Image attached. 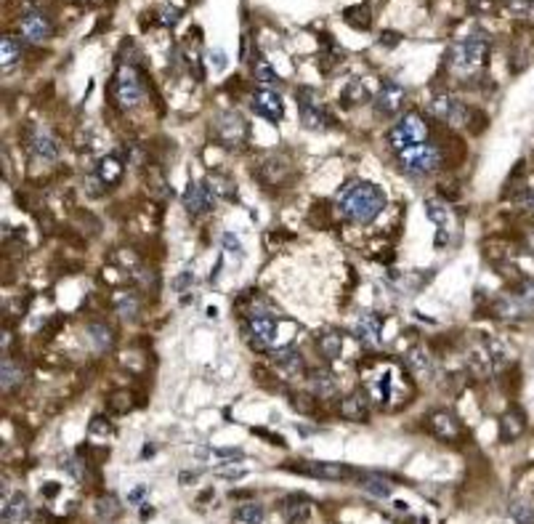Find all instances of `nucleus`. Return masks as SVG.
<instances>
[{
	"label": "nucleus",
	"mask_w": 534,
	"mask_h": 524,
	"mask_svg": "<svg viewBox=\"0 0 534 524\" xmlns=\"http://www.w3.org/2000/svg\"><path fill=\"white\" fill-rule=\"evenodd\" d=\"M338 208L340 213L346 215L348 221H356V224H370L373 218L383 213L386 208V192L370 184V181H351L340 197H338Z\"/></svg>",
	"instance_id": "nucleus-1"
},
{
	"label": "nucleus",
	"mask_w": 534,
	"mask_h": 524,
	"mask_svg": "<svg viewBox=\"0 0 534 524\" xmlns=\"http://www.w3.org/2000/svg\"><path fill=\"white\" fill-rule=\"evenodd\" d=\"M486 51H489V41L484 35H470L449 51V64L457 75H470L484 64Z\"/></svg>",
	"instance_id": "nucleus-2"
},
{
	"label": "nucleus",
	"mask_w": 534,
	"mask_h": 524,
	"mask_svg": "<svg viewBox=\"0 0 534 524\" xmlns=\"http://www.w3.org/2000/svg\"><path fill=\"white\" fill-rule=\"evenodd\" d=\"M441 152L431 144H414L399 155V171L407 176H428L439 171Z\"/></svg>",
	"instance_id": "nucleus-3"
},
{
	"label": "nucleus",
	"mask_w": 534,
	"mask_h": 524,
	"mask_svg": "<svg viewBox=\"0 0 534 524\" xmlns=\"http://www.w3.org/2000/svg\"><path fill=\"white\" fill-rule=\"evenodd\" d=\"M391 144L399 149L414 147V144H426L428 139V122L423 115H404L394 128H391Z\"/></svg>",
	"instance_id": "nucleus-4"
},
{
	"label": "nucleus",
	"mask_w": 534,
	"mask_h": 524,
	"mask_svg": "<svg viewBox=\"0 0 534 524\" xmlns=\"http://www.w3.org/2000/svg\"><path fill=\"white\" fill-rule=\"evenodd\" d=\"M404 386V378H396L394 367H380L370 381V394L380 407H396L399 404V389Z\"/></svg>",
	"instance_id": "nucleus-5"
},
{
	"label": "nucleus",
	"mask_w": 534,
	"mask_h": 524,
	"mask_svg": "<svg viewBox=\"0 0 534 524\" xmlns=\"http://www.w3.org/2000/svg\"><path fill=\"white\" fill-rule=\"evenodd\" d=\"M213 134H215V141H221L224 147L237 149L242 147L245 139H247V122H245V118L237 115V112H224V115H218V120H215Z\"/></svg>",
	"instance_id": "nucleus-6"
},
{
	"label": "nucleus",
	"mask_w": 534,
	"mask_h": 524,
	"mask_svg": "<svg viewBox=\"0 0 534 524\" xmlns=\"http://www.w3.org/2000/svg\"><path fill=\"white\" fill-rule=\"evenodd\" d=\"M117 101L120 107L134 109L144 101V88L138 83V72L134 69V64H122L120 72H117Z\"/></svg>",
	"instance_id": "nucleus-7"
},
{
	"label": "nucleus",
	"mask_w": 534,
	"mask_h": 524,
	"mask_svg": "<svg viewBox=\"0 0 534 524\" xmlns=\"http://www.w3.org/2000/svg\"><path fill=\"white\" fill-rule=\"evenodd\" d=\"M247 341L253 344L255 349H274L277 341H280V323L274 317H255L247 323V330H245Z\"/></svg>",
	"instance_id": "nucleus-8"
},
{
	"label": "nucleus",
	"mask_w": 534,
	"mask_h": 524,
	"mask_svg": "<svg viewBox=\"0 0 534 524\" xmlns=\"http://www.w3.org/2000/svg\"><path fill=\"white\" fill-rule=\"evenodd\" d=\"M184 211L189 215H205L210 213L215 208V194L208 189L205 181H189L187 189H184Z\"/></svg>",
	"instance_id": "nucleus-9"
},
{
	"label": "nucleus",
	"mask_w": 534,
	"mask_h": 524,
	"mask_svg": "<svg viewBox=\"0 0 534 524\" xmlns=\"http://www.w3.org/2000/svg\"><path fill=\"white\" fill-rule=\"evenodd\" d=\"M298 104H301V120L306 128L311 131H322V128H327V112L322 107V101L317 99V91H311V88H301V94H298Z\"/></svg>",
	"instance_id": "nucleus-10"
},
{
	"label": "nucleus",
	"mask_w": 534,
	"mask_h": 524,
	"mask_svg": "<svg viewBox=\"0 0 534 524\" xmlns=\"http://www.w3.org/2000/svg\"><path fill=\"white\" fill-rule=\"evenodd\" d=\"M250 107H253L261 118H266V120L280 122L282 118H284L282 96L277 94V88H271V85H261V88L255 91L253 99H250Z\"/></svg>",
	"instance_id": "nucleus-11"
},
{
	"label": "nucleus",
	"mask_w": 534,
	"mask_h": 524,
	"mask_svg": "<svg viewBox=\"0 0 534 524\" xmlns=\"http://www.w3.org/2000/svg\"><path fill=\"white\" fill-rule=\"evenodd\" d=\"M466 112H468V107L457 99V96L441 94L431 101V115H436L439 120L449 122V125H454V128L466 125V120H468Z\"/></svg>",
	"instance_id": "nucleus-12"
},
{
	"label": "nucleus",
	"mask_w": 534,
	"mask_h": 524,
	"mask_svg": "<svg viewBox=\"0 0 534 524\" xmlns=\"http://www.w3.org/2000/svg\"><path fill=\"white\" fill-rule=\"evenodd\" d=\"M24 141H27L29 155L43 162H54L59 160V155H62V144H59L48 131H43V128H32Z\"/></svg>",
	"instance_id": "nucleus-13"
},
{
	"label": "nucleus",
	"mask_w": 534,
	"mask_h": 524,
	"mask_svg": "<svg viewBox=\"0 0 534 524\" xmlns=\"http://www.w3.org/2000/svg\"><path fill=\"white\" fill-rule=\"evenodd\" d=\"M404 101H407L404 88H401L399 83L386 80L377 88V94H375V112L383 115V118H394V115L404 107Z\"/></svg>",
	"instance_id": "nucleus-14"
},
{
	"label": "nucleus",
	"mask_w": 534,
	"mask_h": 524,
	"mask_svg": "<svg viewBox=\"0 0 534 524\" xmlns=\"http://www.w3.org/2000/svg\"><path fill=\"white\" fill-rule=\"evenodd\" d=\"M22 35L32 45H41L51 38V22L43 11H27L22 16Z\"/></svg>",
	"instance_id": "nucleus-15"
},
{
	"label": "nucleus",
	"mask_w": 534,
	"mask_h": 524,
	"mask_svg": "<svg viewBox=\"0 0 534 524\" xmlns=\"http://www.w3.org/2000/svg\"><path fill=\"white\" fill-rule=\"evenodd\" d=\"M268 357H271V362L280 367L282 373H287V376H301L303 370H306V360H303V354L290 346V344H284V346H274V349L268 351Z\"/></svg>",
	"instance_id": "nucleus-16"
},
{
	"label": "nucleus",
	"mask_w": 534,
	"mask_h": 524,
	"mask_svg": "<svg viewBox=\"0 0 534 524\" xmlns=\"http://www.w3.org/2000/svg\"><path fill=\"white\" fill-rule=\"evenodd\" d=\"M258 174H261V178L271 181V184H284L293 176V162H290L287 155H266L264 162H261V168H258Z\"/></svg>",
	"instance_id": "nucleus-17"
},
{
	"label": "nucleus",
	"mask_w": 534,
	"mask_h": 524,
	"mask_svg": "<svg viewBox=\"0 0 534 524\" xmlns=\"http://www.w3.org/2000/svg\"><path fill=\"white\" fill-rule=\"evenodd\" d=\"M96 178L104 184V187H115L117 181L122 178V174H125V157L122 155H104V157H99V162H96Z\"/></svg>",
	"instance_id": "nucleus-18"
},
{
	"label": "nucleus",
	"mask_w": 534,
	"mask_h": 524,
	"mask_svg": "<svg viewBox=\"0 0 534 524\" xmlns=\"http://www.w3.org/2000/svg\"><path fill=\"white\" fill-rule=\"evenodd\" d=\"M428 429L433 431L439 439H447V442H452L460 437V423H457V418L452 413H447V410H433L431 416H428Z\"/></svg>",
	"instance_id": "nucleus-19"
},
{
	"label": "nucleus",
	"mask_w": 534,
	"mask_h": 524,
	"mask_svg": "<svg viewBox=\"0 0 534 524\" xmlns=\"http://www.w3.org/2000/svg\"><path fill=\"white\" fill-rule=\"evenodd\" d=\"M298 471H303L308 476H314V479H327V482H335V479H343L348 474L346 466H340V463H324V460H314V463H301V466H295Z\"/></svg>",
	"instance_id": "nucleus-20"
},
{
	"label": "nucleus",
	"mask_w": 534,
	"mask_h": 524,
	"mask_svg": "<svg viewBox=\"0 0 534 524\" xmlns=\"http://www.w3.org/2000/svg\"><path fill=\"white\" fill-rule=\"evenodd\" d=\"M354 336L364 346H377L380 344V320L375 314H361L354 325Z\"/></svg>",
	"instance_id": "nucleus-21"
},
{
	"label": "nucleus",
	"mask_w": 534,
	"mask_h": 524,
	"mask_svg": "<svg viewBox=\"0 0 534 524\" xmlns=\"http://www.w3.org/2000/svg\"><path fill=\"white\" fill-rule=\"evenodd\" d=\"M29 516V500L24 493H14V495L3 497V519L6 524H19Z\"/></svg>",
	"instance_id": "nucleus-22"
},
{
	"label": "nucleus",
	"mask_w": 534,
	"mask_h": 524,
	"mask_svg": "<svg viewBox=\"0 0 534 524\" xmlns=\"http://www.w3.org/2000/svg\"><path fill=\"white\" fill-rule=\"evenodd\" d=\"M370 413V404H367V397L361 391H351L340 399V416L348 418V420H364Z\"/></svg>",
	"instance_id": "nucleus-23"
},
{
	"label": "nucleus",
	"mask_w": 534,
	"mask_h": 524,
	"mask_svg": "<svg viewBox=\"0 0 534 524\" xmlns=\"http://www.w3.org/2000/svg\"><path fill=\"white\" fill-rule=\"evenodd\" d=\"M208 189L215 194V200H226V202H237V184L229 178V176L221 174H208L202 178Z\"/></svg>",
	"instance_id": "nucleus-24"
},
{
	"label": "nucleus",
	"mask_w": 534,
	"mask_h": 524,
	"mask_svg": "<svg viewBox=\"0 0 534 524\" xmlns=\"http://www.w3.org/2000/svg\"><path fill=\"white\" fill-rule=\"evenodd\" d=\"M404 360L410 364V370H414L420 378H433V373H436V364L431 360V354L426 349H420V346H412Z\"/></svg>",
	"instance_id": "nucleus-25"
},
{
	"label": "nucleus",
	"mask_w": 534,
	"mask_h": 524,
	"mask_svg": "<svg viewBox=\"0 0 534 524\" xmlns=\"http://www.w3.org/2000/svg\"><path fill=\"white\" fill-rule=\"evenodd\" d=\"M308 389H311V397H333L338 391V381L330 370H314L308 376Z\"/></svg>",
	"instance_id": "nucleus-26"
},
{
	"label": "nucleus",
	"mask_w": 534,
	"mask_h": 524,
	"mask_svg": "<svg viewBox=\"0 0 534 524\" xmlns=\"http://www.w3.org/2000/svg\"><path fill=\"white\" fill-rule=\"evenodd\" d=\"M22 381H24V370H22V364L11 360V357H6L3 360V370H0V386L6 394H11L14 389L22 386Z\"/></svg>",
	"instance_id": "nucleus-27"
},
{
	"label": "nucleus",
	"mask_w": 534,
	"mask_h": 524,
	"mask_svg": "<svg viewBox=\"0 0 534 524\" xmlns=\"http://www.w3.org/2000/svg\"><path fill=\"white\" fill-rule=\"evenodd\" d=\"M317 346H319L322 357L335 360L340 354V349H343V336L335 327H327V330H322L319 336H317Z\"/></svg>",
	"instance_id": "nucleus-28"
},
{
	"label": "nucleus",
	"mask_w": 534,
	"mask_h": 524,
	"mask_svg": "<svg viewBox=\"0 0 534 524\" xmlns=\"http://www.w3.org/2000/svg\"><path fill=\"white\" fill-rule=\"evenodd\" d=\"M524 429H526V418H524V413L521 410H507L505 416H503V426H500V431H503V439H519L521 434H524Z\"/></svg>",
	"instance_id": "nucleus-29"
},
{
	"label": "nucleus",
	"mask_w": 534,
	"mask_h": 524,
	"mask_svg": "<svg viewBox=\"0 0 534 524\" xmlns=\"http://www.w3.org/2000/svg\"><path fill=\"white\" fill-rule=\"evenodd\" d=\"M0 48H3V72H11V69L22 62V43L16 41L14 35H3V43H0Z\"/></svg>",
	"instance_id": "nucleus-30"
},
{
	"label": "nucleus",
	"mask_w": 534,
	"mask_h": 524,
	"mask_svg": "<svg viewBox=\"0 0 534 524\" xmlns=\"http://www.w3.org/2000/svg\"><path fill=\"white\" fill-rule=\"evenodd\" d=\"M494 311H497L500 317H505V320H519V317H524V314L529 311V306H526L519 296H505L494 304Z\"/></svg>",
	"instance_id": "nucleus-31"
},
{
	"label": "nucleus",
	"mask_w": 534,
	"mask_h": 524,
	"mask_svg": "<svg viewBox=\"0 0 534 524\" xmlns=\"http://www.w3.org/2000/svg\"><path fill=\"white\" fill-rule=\"evenodd\" d=\"M284 514L290 522H306L311 516V503L306 495H290L284 500Z\"/></svg>",
	"instance_id": "nucleus-32"
},
{
	"label": "nucleus",
	"mask_w": 534,
	"mask_h": 524,
	"mask_svg": "<svg viewBox=\"0 0 534 524\" xmlns=\"http://www.w3.org/2000/svg\"><path fill=\"white\" fill-rule=\"evenodd\" d=\"M343 19H346L351 27H356V29H370L373 27V8L367 6V3H359V6H351V8H346V14H343Z\"/></svg>",
	"instance_id": "nucleus-33"
},
{
	"label": "nucleus",
	"mask_w": 534,
	"mask_h": 524,
	"mask_svg": "<svg viewBox=\"0 0 534 524\" xmlns=\"http://www.w3.org/2000/svg\"><path fill=\"white\" fill-rule=\"evenodd\" d=\"M426 213H428V218L436 224V229L449 227V218H452V213H449L447 202L439 200V197H428L426 200Z\"/></svg>",
	"instance_id": "nucleus-34"
},
{
	"label": "nucleus",
	"mask_w": 534,
	"mask_h": 524,
	"mask_svg": "<svg viewBox=\"0 0 534 524\" xmlns=\"http://www.w3.org/2000/svg\"><path fill=\"white\" fill-rule=\"evenodd\" d=\"M423 288V277L417 274V271H399V274H394V290L401 293V296H412Z\"/></svg>",
	"instance_id": "nucleus-35"
},
{
	"label": "nucleus",
	"mask_w": 534,
	"mask_h": 524,
	"mask_svg": "<svg viewBox=\"0 0 534 524\" xmlns=\"http://www.w3.org/2000/svg\"><path fill=\"white\" fill-rule=\"evenodd\" d=\"M359 487L364 490V493H370L373 497H388L391 495V490H394L391 482H386L383 476H373V474H370V476H361Z\"/></svg>",
	"instance_id": "nucleus-36"
},
{
	"label": "nucleus",
	"mask_w": 534,
	"mask_h": 524,
	"mask_svg": "<svg viewBox=\"0 0 534 524\" xmlns=\"http://www.w3.org/2000/svg\"><path fill=\"white\" fill-rule=\"evenodd\" d=\"M88 336H91V344H94V349L96 351H107L109 346H112V330H109L107 325L104 323H94L91 327H88Z\"/></svg>",
	"instance_id": "nucleus-37"
},
{
	"label": "nucleus",
	"mask_w": 534,
	"mask_h": 524,
	"mask_svg": "<svg viewBox=\"0 0 534 524\" xmlns=\"http://www.w3.org/2000/svg\"><path fill=\"white\" fill-rule=\"evenodd\" d=\"M253 78L261 85H280V75L274 72V67L268 64L266 59H255L253 62Z\"/></svg>",
	"instance_id": "nucleus-38"
},
{
	"label": "nucleus",
	"mask_w": 534,
	"mask_h": 524,
	"mask_svg": "<svg viewBox=\"0 0 534 524\" xmlns=\"http://www.w3.org/2000/svg\"><path fill=\"white\" fill-rule=\"evenodd\" d=\"M242 524H264V506L261 503H242L237 514H234Z\"/></svg>",
	"instance_id": "nucleus-39"
},
{
	"label": "nucleus",
	"mask_w": 534,
	"mask_h": 524,
	"mask_svg": "<svg viewBox=\"0 0 534 524\" xmlns=\"http://www.w3.org/2000/svg\"><path fill=\"white\" fill-rule=\"evenodd\" d=\"M197 458H218V460H240L242 450L240 447H202L197 450Z\"/></svg>",
	"instance_id": "nucleus-40"
},
{
	"label": "nucleus",
	"mask_w": 534,
	"mask_h": 524,
	"mask_svg": "<svg viewBox=\"0 0 534 524\" xmlns=\"http://www.w3.org/2000/svg\"><path fill=\"white\" fill-rule=\"evenodd\" d=\"M367 99V91H364V85H361V80H351L346 85V91H343V107H356V104H361Z\"/></svg>",
	"instance_id": "nucleus-41"
},
{
	"label": "nucleus",
	"mask_w": 534,
	"mask_h": 524,
	"mask_svg": "<svg viewBox=\"0 0 534 524\" xmlns=\"http://www.w3.org/2000/svg\"><path fill=\"white\" fill-rule=\"evenodd\" d=\"M507 511H510V519L516 524H534V511L532 506H526L524 500H510V506H507Z\"/></svg>",
	"instance_id": "nucleus-42"
},
{
	"label": "nucleus",
	"mask_w": 534,
	"mask_h": 524,
	"mask_svg": "<svg viewBox=\"0 0 534 524\" xmlns=\"http://www.w3.org/2000/svg\"><path fill=\"white\" fill-rule=\"evenodd\" d=\"M62 469L67 471L72 479H78V482L85 479V460L80 455H67L62 460Z\"/></svg>",
	"instance_id": "nucleus-43"
},
{
	"label": "nucleus",
	"mask_w": 534,
	"mask_h": 524,
	"mask_svg": "<svg viewBox=\"0 0 534 524\" xmlns=\"http://www.w3.org/2000/svg\"><path fill=\"white\" fill-rule=\"evenodd\" d=\"M117 309H120L122 320H134L141 306H138V298L134 293H122V298L117 301Z\"/></svg>",
	"instance_id": "nucleus-44"
},
{
	"label": "nucleus",
	"mask_w": 534,
	"mask_h": 524,
	"mask_svg": "<svg viewBox=\"0 0 534 524\" xmlns=\"http://www.w3.org/2000/svg\"><path fill=\"white\" fill-rule=\"evenodd\" d=\"M178 19H181V11L175 6H160L157 8V22H160L162 27H173Z\"/></svg>",
	"instance_id": "nucleus-45"
},
{
	"label": "nucleus",
	"mask_w": 534,
	"mask_h": 524,
	"mask_svg": "<svg viewBox=\"0 0 534 524\" xmlns=\"http://www.w3.org/2000/svg\"><path fill=\"white\" fill-rule=\"evenodd\" d=\"M109 431H112V426H109L107 418H101V416H96L94 420H91V426H88V434H91L94 439H104V437H109Z\"/></svg>",
	"instance_id": "nucleus-46"
},
{
	"label": "nucleus",
	"mask_w": 534,
	"mask_h": 524,
	"mask_svg": "<svg viewBox=\"0 0 534 524\" xmlns=\"http://www.w3.org/2000/svg\"><path fill=\"white\" fill-rule=\"evenodd\" d=\"M147 184H149V189H152V192H157L160 197H168V194H171V187L165 184V178L160 176V171H149Z\"/></svg>",
	"instance_id": "nucleus-47"
},
{
	"label": "nucleus",
	"mask_w": 534,
	"mask_h": 524,
	"mask_svg": "<svg viewBox=\"0 0 534 524\" xmlns=\"http://www.w3.org/2000/svg\"><path fill=\"white\" fill-rule=\"evenodd\" d=\"M194 285V271L189 269V271H181L178 277L173 280V290L175 293H184V290H189Z\"/></svg>",
	"instance_id": "nucleus-48"
},
{
	"label": "nucleus",
	"mask_w": 534,
	"mask_h": 524,
	"mask_svg": "<svg viewBox=\"0 0 534 524\" xmlns=\"http://www.w3.org/2000/svg\"><path fill=\"white\" fill-rule=\"evenodd\" d=\"M516 296H519L521 301L526 304V306H534V280H526V283L521 285L519 293H516Z\"/></svg>",
	"instance_id": "nucleus-49"
},
{
	"label": "nucleus",
	"mask_w": 534,
	"mask_h": 524,
	"mask_svg": "<svg viewBox=\"0 0 534 524\" xmlns=\"http://www.w3.org/2000/svg\"><path fill=\"white\" fill-rule=\"evenodd\" d=\"M221 242H224V250H234V253H240L242 250L240 237H237V234H231V232H226V234L221 237Z\"/></svg>",
	"instance_id": "nucleus-50"
},
{
	"label": "nucleus",
	"mask_w": 534,
	"mask_h": 524,
	"mask_svg": "<svg viewBox=\"0 0 534 524\" xmlns=\"http://www.w3.org/2000/svg\"><path fill=\"white\" fill-rule=\"evenodd\" d=\"M144 500H147V487H144V484H138V487H134V490L128 493V503H134V506L144 503Z\"/></svg>",
	"instance_id": "nucleus-51"
},
{
	"label": "nucleus",
	"mask_w": 534,
	"mask_h": 524,
	"mask_svg": "<svg viewBox=\"0 0 534 524\" xmlns=\"http://www.w3.org/2000/svg\"><path fill=\"white\" fill-rule=\"evenodd\" d=\"M245 471L242 469H234V466H226V469H218V476L221 479H240Z\"/></svg>",
	"instance_id": "nucleus-52"
},
{
	"label": "nucleus",
	"mask_w": 534,
	"mask_h": 524,
	"mask_svg": "<svg viewBox=\"0 0 534 524\" xmlns=\"http://www.w3.org/2000/svg\"><path fill=\"white\" fill-rule=\"evenodd\" d=\"M377 41L383 43V45H396V43L401 41V35H396V32H383Z\"/></svg>",
	"instance_id": "nucleus-53"
},
{
	"label": "nucleus",
	"mask_w": 534,
	"mask_h": 524,
	"mask_svg": "<svg viewBox=\"0 0 534 524\" xmlns=\"http://www.w3.org/2000/svg\"><path fill=\"white\" fill-rule=\"evenodd\" d=\"M210 59H213L218 67H224V62H226V59H224V54H221V48H213V51H210Z\"/></svg>",
	"instance_id": "nucleus-54"
},
{
	"label": "nucleus",
	"mask_w": 534,
	"mask_h": 524,
	"mask_svg": "<svg viewBox=\"0 0 534 524\" xmlns=\"http://www.w3.org/2000/svg\"><path fill=\"white\" fill-rule=\"evenodd\" d=\"M178 482H181V484H194V482H197V476H194V474H187V471H184Z\"/></svg>",
	"instance_id": "nucleus-55"
},
{
	"label": "nucleus",
	"mask_w": 534,
	"mask_h": 524,
	"mask_svg": "<svg viewBox=\"0 0 534 524\" xmlns=\"http://www.w3.org/2000/svg\"><path fill=\"white\" fill-rule=\"evenodd\" d=\"M80 3H94V0H80Z\"/></svg>",
	"instance_id": "nucleus-56"
}]
</instances>
